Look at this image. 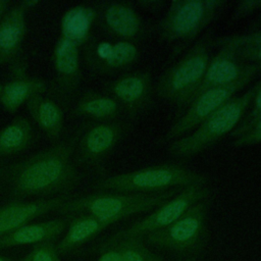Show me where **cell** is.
<instances>
[{
  "mask_svg": "<svg viewBox=\"0 0 261 261\" xmlns=\"http://www.w3.org/2000/svg\"><path fill=\"white\" fill-rule=\"evenodd\" d=\"M81 134L6 167L3 175L12 195L47 197L74 189L81 180L73 156Z\"/></svg>",
  "mask_w": 261,
  "mask_h": 261,
  "instance_id": "1",
  "label": "cell"
},
{
  "mask_svg": "<svg viewBox=\"0 0 261 261\" xmlns=\"http://www.w3.org/2000/svg\"><path fill=\"white\" fill-rule=\"evenodd\" d=\"M213 40V31H208L178 61L168 67L157 81V96L175 105L178 110L188 107L195 99L206 73Z\"/></svg>",
  "mask_w": 261,
  "mask_h": 261,
  "instance_id": "2",
  "label": "cell"
},
{
  "mask_svg": "<svg viewBox=\"0 0 261 261\" xmlns=\"http://www.w3.org/2000/svg\"><path fill=\"white\" fill-rule=\"evenodd\" d=\"M177 192L178 189L151 194L99 192L75 199L70 198L57 209V212L89 214L109 226L125 217L159 207Z\"/></svg>",
  "mask_w": 261,
  "mask_h": 261,
  "instance_id": "3",
  "label": "cell"
},
{
  "mask_svg": "<svg viewBox=\"0 0 261 261\" xmlns=\"http://www.w3.org/2000/svg\"><path fill=\"white\" fill-rule=\"evenodd\" d=\"M208 177L203 173L180 164L164 163L103 177L93 184V188L119 193L150 194L198 184L206 185Z\"/></svg>",
  "mask_w": 261,
  "mask_h": 261,
  "instance_id": "4",
  "label": "cell"
},
{
  "mask_svg": "<svg viewBox=\"0 0 261 261\" xmlns=\"http://www.w3.org/2000/svg\"><path fill=\"white\" fill-rule=\"evenodd\" d=\"M257 87L258 82L244 94L231 98L192 133L172 141L168 146V153L175 158H190L231 134L247 112Z\"/></svg>",
  "mask_w": 261,
  "mask_h": 261,
  "instance_id": "5",
  "label": "cell"
},
{
  "mask_svg": "<svg viewBox=\"0 0 261 261\" xmlns=\"http://www.w3.org/2000/svg\"><path fill=\"white\" fill-rule=\"evenodd\" d=\"M225 4L221 0L171 1L157 25L159 39L166 43L179 42L182 48L215 18Z\"/></svg>",
  "mask_w": 261,
  "mask_h": 261,
  "instance_id": "6",
  "label": "cell"
},
{
  "mask_svg": "<svg viewBox=\"0 0 261 261\" xmlns=\"http://www.w3.org/2000/svg\"><path fill=\"white\" fill-rule=\"evenodd\" d=\"M209 207V198L194 203L172 223L147 234V242L177 253L201 251L208 240Z\"/></svg>",
  "mask_w": 261,
  "mask_h": 261,
  "instance_id": "7",
  "label": "cell"
},
{
  "mask_svg": "<svg viewBox=\"0 0 261 261\" xmlns=\"http://www.w3.org/2000/svg\"><path fill=\"white\" fill-rule=\"evenodd\" d=\"M210 189L206 185H193L184 188L171 199L156 208L148 216L135 222L127 228L121 229L105 240L98 247V251L111 247L117 242L129 238H143L150 232L161 229L176 220L194 203L208 199Z\"/></svg>",
  "mask_w": 261,
  "mask_h": 261,
  "instance_id": "8",
  "label": "cell"
},
{
  "mask_svg": "<svg viewBox=\"0 0 261 261\" xmlns=\"http://www.w3.org/2000/svg\"><path fill=\"white\" fill-rule=\"evenodd\" d=\"M255 75L245 76L232 84L215 87L200 93L188 106L187 111L168 128L161 143L175 141L194 130L208 116L221 108L234 97L236 93L247 86Z\"/></svg>",
  "mask_w": 261,
  "mask_h": 261,
  "instance_id": "9",
  "label": "cell"
},
{
  "mask_svg": "<svg viewBox=\"0 0 261 261\" xmlns=\"http://www.w3.org/2000/svg\"><path fill=\"white\" fill-rule=\"evenodd\" d=\"M130 124L124 121H102L81 134L75 147V162L99 168L112 153Z\"/></svg>",
  "mask_w": 261,
  "mask_h": 261,
  "instance_id": "10",
  "label": "cell"
},
{
  "mask_svg": "<svg viewBox=\"0 0 261 261\" xmlns=\"http://www.w3.org/2000/svg\"><path fill=\"white\" fill-rule=\"evenodd\" d=\"M106 89L130 120H136L154 106L152 77L148 70L122 74L110 82Z\"/></svg>",
  "mask_w": 261,
  "mask_h": 261,
  "instance_id": "11",
  "label": "cell"
},
{
  "mask_svg": "<svg viewBox=\"0 0 261 261\" xmlns=\"http://www.w3.org/2000/svg\"><path fill=\"white\" fill-rule=\"evenodd\" d=\"M259 72H261V64L241 60L237 55L236 46L223 45L218 53L210 59L196 97L208 89L229 85L245 76L256 75Z\"/></svg>",
  "mask_w": 261,
  "mask_h": 261,
  "instance_id": "12",
  "label": "cell"
},
{
  "mask_svg": "<svg viewBox=\"0 0 261 261\" xmlns=\"http://www.w3.org/2000/svg\"><path fill=\"white\" fill-rule=\"evenodd\" d=\"M68 199L67 195L38 199L34 201H13L0 207V237L9 233L32 220L57 209Z\"/></svg>",
  "mask_w": 261,
  "mask_h": 261,
  "instance_id": "13",
  "label": "cell"
},
{
  "mask_svg": "<svg viewBox=\"0 0 261 261\" xmlns=\"http://www.w3.org/2000/svg\"><path fill=\"white\" fill-rule=\"evenodd\" d=\"M103 22L105 29L121 41L139 40L145 31L141 15L129 2L107 4L103 11Z\"/></svg>",
  "mask_w": 261,
  "mask_h": 261,
  "instance_id": "14",
  "label": "cell"
},
{
  "mask_svg": "<svg viewBox=\"0 0 261 261\" xmlns=\"http://www.w3.org/2000/svg\"><path fill=\"white\" fill-rule=\"evenodd\" d=\"M37 1H23L0 20V61L11 60L19 51L27 31L25 13Z\"/></svg>",
  "mask_w": 261,
  "mask_h": 261,
  "instance_id": "15",
  "label": "cell"
},
{
  "mask_svg": "<svg viewBox=\"0 0 261 261\" xmlns=\"http://www.w3.org/2000/svg\"><path fill=\"white\" fill-rule=\"evenodd\" d=\"M70 218L71 216L56 218L21 226L0 237V249L53 242L64 231Z\"/></svg>",
  "mask_w": 261,
  "mask_h": 261,
  "instance_id": "16",
  "label": "cell"
},
{
  "mask_svg": "<svg viewBox=\"0 0 261 261\" xmlns=\"http://www.w3.org/2000/svg\"><path fill=\"white\" fill-rule=\"evenodd\" d=\"M95 57L98 66L106 72L128 68L140 58V50L134 42L100 41L95 46Z\"/></svg>",
  "mask_w": 261,
  "mask_h": 261,
  "instance_id": "17",
  "label": "cell"
},
{
  "mask_svg": "<svg viewBox=\"0 0 261 261\" xmlns=\"http://www.w3.org/2000/svg\"><path fill=\"white\" fill-rule=\"evenodd\" d=\"M28 110L37 125L51 140H58L63 128V112L53 100L37 95L27 102Z\"/></svg>",
  "mask_w": 261,
  "mask_h": 261,
  "instance_id": "18",
  "label": "cell"
},
{
  "mask_svg": "<svg viewBox=\"0 0 261 261\" xmlns=\"http://www.w3.org/2000/svg\"><path fill=\"white\" fill-rule=\"evenodd\" d=\"M108 225L89 214L71 217L62 240L56 245L59 254H66L95 238Z\"/></svg>",
  "mask_w": 261,
  "mask_h": 261,
  "instance_id": "19",
  "label": "cell"
},
{
  "mask_svg": "<svg viewBox=\"0 0 261 261\" xmlns=\"http://www.w3.org/2000/svg\"><path fill=\"white\" fill-rule=\"evenodd\" d=\"M53 64L59 81L74 88L80 80L79 46L60 36L53 50Z\"/></svg>",
  "mask_w": 261,
  "mask_h": 261,
  "instance_id": "20",
  "label": "cell"
},
{
  "mask_svg": "<svg viewBox=\"0 0 261 261\" xmlns=\"http://www.w3.org/2000/svg\"><path fill=\"white\" fill-rule=\"evenodd\" d=\"M46 87V83L40 79L17 77L2 87L0 102L6 111L13 113L23 103L45 92Z\"/></svg>",
  "mask_w": 261,
  "mask_h": 261,
  "instance_id": "21",
  "label": "cell"
},
{
  "mask_svg": "<svg viewBox=\"0 0 261 261\" xmlns=\"http://www.w3.org/2000/svg\"><path fill=\"white\" fill-rule=\"evenodd\" d=\"M96 18V11L86 5H76L68 9L61 18V37L76 44H84L90 35Z\"/></svg>",
  "mask_w": 261,
  "mask_h": 261,
  "instance_id": "22",
  "label": "cell"
},
{
  "mask_svg": "<svg viewBox=\"0 0 261 261\" xmlns=\"http://www.w3.org/2000/svg\"><path fill=\"white\" fill-rule=\"evenodd\" d=\"M120 104L112 97L96 92H88L77 102L74 113L102 121H113L121 112Z\"/></svg>",
  "mask_w": 261,
  "mask_h": 261,
  "instance_id": "23",
  "label": "cell"
},
{
  "mask_svg": "<svg viewBox=\"0 0 261 261\" xmlns=\"http://www.w3.org/2000/svg\"><path fill=\"white\" fill-rule=\"evenodd\" d=\"M33 140V128L30 121L17 116L0 129V156L19 153L29 148Z\"/></svg>",
  "mask_w": 261,
  "mask_h": 261,
  "instance_id": "24",
  "label": "cell"
},
{
  "mask_svg": "<svg viewBox=\"0 0 261 261\" xmlns=\"http://www.w3.org/2000/svg\"><path fill=\"white\" fill-rule=\"evenodd\" d=\"M111 247H115L119 251L121 261H164L160 255L148 249L143 242V238L124 239Z\"/></svg>",
  "mask_w": 261,
  "mask_h": 261,
  "instance_id": "25",
  "label": "cell"
},
{
  "mask_svg": "<svg viewBox=\"0 0 261 261\" xmlns=\"http://www.w3.org/2000/svg\"><path fill=\"white\" fill-rule=\"evenodd\" d=\"M261 117V80L258 81V87L254 93V96L251 100L249 108L245 113L244 117L240 121L239 125L231 132L230 136L236 139L239 136L248 132L255 122Z\"/></svg>",
  "mask_w": 261,
  "mask_h": 261,
  "instance_id": "26",
  "label": "cell"
},
{
  "mask_svg": "<svg viewBox=\"0 0 261 261\" xmlns=\"http://www.w3.org/2000/svg\"><path fill=\"white\" fill-rule=\"evenodd\" d=\"M19 261H62L56 245L46 242L33 246V248Z\"/></svg>",
  "mask_w": 261,
  "mask_h": 261,
  "instance_id": "27",
  "label": "cell"
},
{
  "mask_svg": "<svg viewBox=\"0 0 261 261\" xmlns=\"http://www.w3.org/2000/svg\"><path fill=\"white\" fill-rule=\"evenodd\" d=\"M213 45L221 47L223 45L240 46H261V30L243 35L222 36L213 40Z\"/></svg>",
  "mask_w": 261,
  "mask_h": 261,
  "instance_id": "28",
  "label": "cell"
},
{
  "mask_svg": "<svg viewBox=\"0 0 261 261\" xmlns=\"http://www.w3.org/2000/svg\"><path fill=\"white\" fill-rule=\"evenodd\" d=\"M257 144H261V117L248 132L239 136L231 142V146L234 148L247 147Z\"/></svg>",
  "mask_w": 261,
  "mask_h": 261,
  "instance_id": "29",
  "label": "cell"
},
{
  "mask_svg": "<svg viewBox=\"0 0 261 261\" xmlns=\"http://www.w3.org/2000/svg\"><path fill=\"white\" fill-rule=\"evenodd\" d=\"M261 8V0L239 1L229 17L228 22H237Z\"/></svg>",
  "mask_w": 261,
  "mask_h": 261,
  "instance_id": "30",
  "label": "cell"
},
{
  "mask_svg": "<svg viewBox=\"0 0 261 261\" xmlns=\"http://www.w3.org/2000/svg\"><path fill=\"white\" fill-rule=\"evenodd\" d=\"M237 55L243 61L261 64V46L237 47Z\"/></svg>",
  "mask_w": 261,
  "mask_h": 261,
  "instance_id": "31",
  "label": "cell"
},
{
  "mask_svg": "<svg viewBox=\"0 0 261 261\" xmlns=\"http://www.w3.org/2000/svg\"><path fill=\"white\" fill-rule=\"evenodd\" d=\"M100 254L97 261H121V255L115 247L98 251Z\"/></svg>",
  "mask_w": 261,
  "mask_h": 261,
  "instance_id": "32",
  "label": "cell"
},
{
  "mask_svg": "<svg viewBox=\"0 0 261 261\" xmlns=\"http://www.w3.org/2000/svg\"><path fill=\"white\" fill-rule=\"evenodd\" d=\"M137 4L145 9V10H148V11H151V12H154V11H158L163 5H164V2L163 1H158V0H148V1H138Z\"/></svg>",
  "mask_w": 261,
  "mask_h": 261,
  "instance_id": "33",
  "label": "cell"
},
{
  "mask_svg": "<svg viewBox=\"0 0 261 261\" xmlns=\"http://www.w3.org/2000/svg\"><path fill=\"white\" fill-rule=\"evenodd\" d=\"M7 4H8L7 1H5V0H0V17L2 16V14H3V12H4V10H5L6 6H7Z\"/></svg>",
  "mask_w": 261,
  "mask_h": 261,
  "instance_id": "34",
  "label": "cell"
},
{
  "mask_svg": "<svg viewBox=\"0 0 261 261\" xmlns=\"http://www.w3.org/2000/svg\"><path fill=\"white\" fill-rule=\"evenodd\" d=\"M261 27V13L259 14V16L255 19V21L252 24V28H260Z\"/></svg>",
  "mask_w": 261,
  "mask_h": 261,
  "instance_id": "35",
  "label": "cell"
},
{
  "mask_svg": "<svg viewBox=\"0 0 261 261\" xmlns=\"http://www.w3.org/2000/svg\"><path fill=\"white\" fill-rule=\"evenodd\" d=\"M0 261H13L11 258L9 257H6V256H3V255H0Z\"/></svg>",
  "mask_w": 261,
  "mask_h": 261,
  "instance_id": "36",
  "label": "cell"
},
{
  "mask_svg": "<svg viewBox=\"0 0 261 261\" xmlns=\"http://www.w3.org/2000/svg\"><path fill=\"white\" fill-rule=\"evenodd\" d=\"M182 261H196L195 258H191V259H188V260H182Z\"/></svg>",
  "mask_w": 261,
  "mask_h": 261,
  "instance_id": "37",
  "label": "cell"
},
{
  "mask_svg": "<svg viewBox=\"0 0 261 261\" xmlns=\"http://www.w3.org/2000/svg\"><path fill=\"white\" fill-rule=\"evenodd\" d=\"M1 92H2V86L0 85V97H1Z\"/></svg>",
  "mask_w": 261,
  "mask_h": 261,
  "instance_id": "38",
  "label": "cell"
}]
</instances>
